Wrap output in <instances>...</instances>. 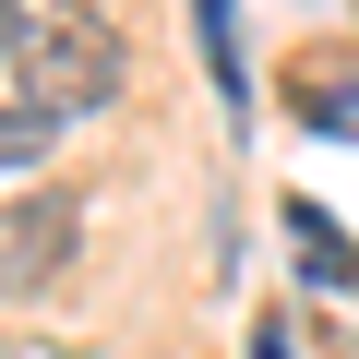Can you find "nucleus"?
<instances>
[{"instance_id": "obj_1", "label": "nucleus", "mask_w": 359, "mask_h": 359, "mask_svg": "<svg viewBox=\"0 0 359 359\" xmlns=\"http://www.w3.org/2000/svg\"><path fill=\"white\" fill-rule=\"evenodd\" d=\"M120 72H132V48H120L108 13H48V25L25 36V60H13V96L48 108V120H84V108L120 96Z\"/></svg>"}, {"instance_id": "obj_2", "label": "nucleus", "mask_w": 359, "mask_h": 359, "mask_svg": "<svg viewBox=\"0 0 359 359\" xmlns=\"http://www.w3.org/2000/svg\"><path fill=\"white\" fill-rule=\"evenodd\" d=\"M72 252H84V204H72V192H25V204H0V287H13V299H36Z\"/></svg>"}, {"instance_id": "obj_3", "label": "nucleus", "mask_w": 359, "mask_h": 359, "mask_svg": "<svg viewBox=\"0 0 359 359\" xmlns=\"http://www.w3.org/2000/svg\"><path fill=\"white\" fill-rule=\"evenodd\" d=\"M192 36H204V84L228 108H252V60H240V13L228 0H192Z\"/></svg>"}, {"instance_id": "obj_4", "label": "nucleus", "mask_w": 359, "mask_h": 359, "mask_svg": "<svg viewBox=\"0 0 359 359\" xmlns=\"http://www.w3.org/2000/svg\"><path fill=\"white\" fill-rule=\"evenodd\" d=\"M287 240H299V264H311V287H359V252H347V228H335L323 204H287Z\"/></svg>"}, {"instance_id": "obj_5", "label": "nucleus", "mask_w": 359, "mask_h": 359, "mask_svg": "<svg viewBox=\"0 0 359 359\" xmlns=\"http://www.w3.org/2000/svg\"><path fill=\"white\" fill-rule=\"evenodd\" d=\"M48 144H60V120H48V108H25V96H0V180H13V168H36Z\"/></svg>"}, {"instance_id": "obj_6", "label": "nucleus", "mask_w": 359, "mask_h": 359, "mask_svg": "<svg viewBox=\"0 0 359 359\" xmlns=\"http://www.w3.org/2000/svg\"><path fill=\"white\" fill-rule=\"evenodd\" d=\"M287 96H299V120H311V132H359V84H335V72H299Z\"/></svg>"}, {"instance_id": "obj_7", "label": "nucleus", "mask_w": 359, "mask_h": 359, "mask_svg": "<svg viewBox=\"0 0 359 359\" xmlns=\"http://www.w3.org/2000/svg\"><path fill=\"white\" fill-rule=\"evenodd\" d=\"M252 359H287V311H264V323H252Z\"/></svg>"}, {"instance_id": "obj_8", "label": "nucleus", "mask_w": 359, "mask_h": 359, "mask_svg": "<svg viewBox=\"0 0 359 359\" xmlns=\"http://www.w3.org/2000/svg\"><path fill=\"white\" fill-rule=\"evenodd\" d=\"M25 60V25H13V0H0V72H13Z\"/></svg>"}]
</instances>
